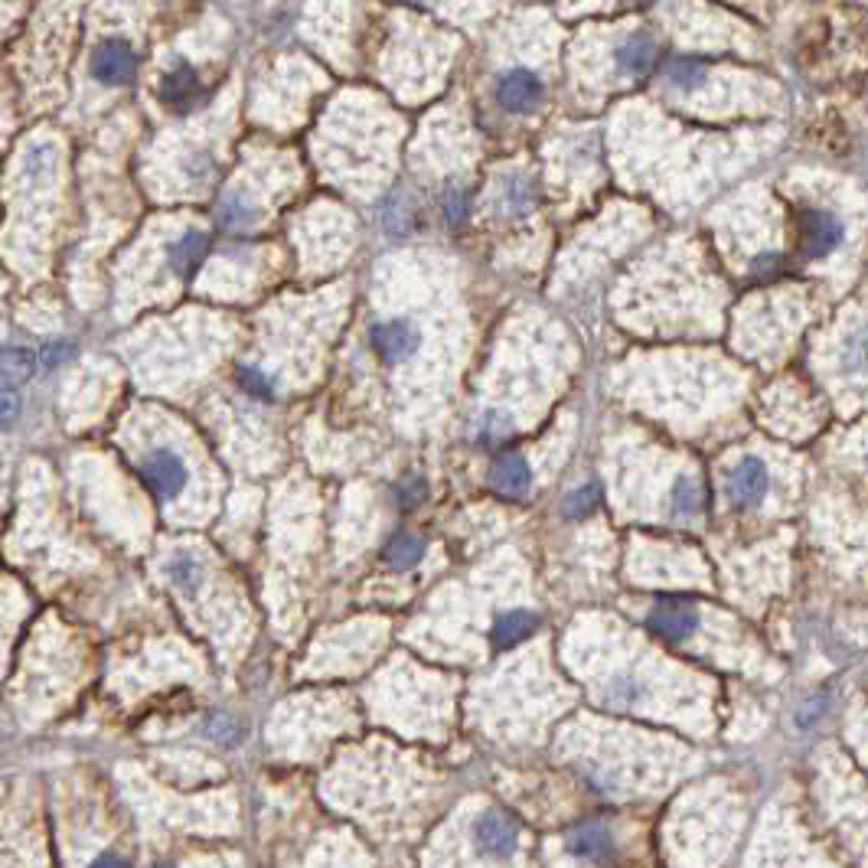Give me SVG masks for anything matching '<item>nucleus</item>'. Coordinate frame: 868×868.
<instances>
[{
    "instance_id": "obj_35",
    "label": "nucleus",
    "mask_w": 868,
    "mask_h": 868,
    "mask_svg": "<svg viewBox=\"0 0 868 868\" xmlns=\"http://www.w3.org/2000/svg\"><path fill=\"white\" fill-rule=\"evenodd\" d=\"M823 705H826V699H813L810 705H806V712H800V725H810L813 718H820V715H823Z\"/></svg>"
},
{
    "instance_id": "obj_16",
    "label": "nucleus",
    "mask_w": 868,
    "mask_h": 868,
    "mask_svg": "<svg viewBox=\"0 0 868 868\" xmlns=\"http://www.w3.org/2000/svg\"><path fill=\"white\" fill-rule=\"evenodd\" d=\"M705 82H709V69H705L702 62H696V59H673L666 66V85H669V89L682 92V95L699 92Z\"/></svg>"
},
{
    "instance_id": "obj_2",
    "label": "nucleus",
    "mask_w": 868,
    "mask_h": 868,
    "mask_svg": "<svg viewBox=\"0 0 868 868\" xmlns=\"http://www.w3.org/2000/svg\"><path fill=\"white\" fill-rule=\"evenodd\" d=\"M842 245V222L829 209L806 206L797 213V252L803 258H826Z\"/></svg>"
},
{
    "instance_id": "obj_34",
    "label": "nucleus",
    "mask_w": 868,
    "mask_h": 868,
    "mask_svg": "<svg viewBox=\"0 0 868 868\" xmlns=\"http://www.w3.org/2000/svg\"><path fill=\"white\" fill-rule=\"evenodd\" d=\"M89 868H128V862H124L121 855H115V852H105V855H98Z\"/></svg>"
},
{
    "instance_id": "obj_29",
    "label": "nucleus",
    "mask_w": 868,
    "mask_h": 868,
    "mask_svg": "<svg viewBox=\"0 0 868 868\" xmlns=\"http://www.w3.org/2000/svg\"><path fill=\"white\" fill-rule=\"evenodd\" d=\"M17 415H20V395H17V389L4 386L0 389V428L14 425Z\"/></svg>"
},
{
    "instance_id": "obj_4",
    "label": "nucleus",
    "mask_w": 868,
    "mask_h": 868,
    "mask_svg": "<svg viewBox=\"0 0 868 868\" xmlns=\"http://www.w3.org/2000/svg\"><path fill=\"white\" fill-rule=\"evenodd\" d=\"M647 624L669 643H682L696 634L699 607L686 598H660L647 614Z\"/></svg>"
},
{
    "instance_id": "obj_1",
    "label": "nucleus",
    "mask_w": 868,
    "mask_h": 868,
    "mask_svg": "<svg viewBox=\"0 0 868 868\" xmlns=\"http://www.w3.org/2000/svg\"><path fill=\"white\" fill-rule=\"evenodd\" d=\"M725 496L735 510H754V506L764 503V496L771 493V470L754 454L738 457L735 464L725 467Z\"/></svg>"
},
{
    "instance_id": "obj_27",
    "label": "nucleus",
    "mask_w": 868,
    "mask_h": 868,
    "mask_svg": "<svg viewBox=\"0 0 868 868\" xmlns=\"http://www.w3.org/2000/svg\"><path fill=\"white\" fill-rule=\"evenodd\" d=\"M49 167H53V154H49V147H30L27 154H23V173L33 180H40L49 173Z\"/></svg>"
},
{
    "instance_id": "obj_22",
    "label": "nucleus",
    "mask_w": 868,
    "mask_h": 868,
    "mask_svg": "<svg viewBox=\"0 0 868 868\" xmlns=\"http://www.w3.org/2000/svg\"><path fill=\"white\" fill-rule=\"evenodd\" d=\"M235 379H239V389H245L252 399H262L268 402L271 395H275V379L268 376V372L258 366V363H248V366H239V372H235Z\"/></svg>"
},
{
    "instance_id": "obj_14",
    "label": "nucleus",
    "mask_w": 868,
    "mask_h": 868,
    "mask_svg": "<svg viewBox=\"0 0 868 868\" xmlns=\"http://www.w3.org/2000/svg\"><path fill=\"white\" fill-rule=\"evenodd\" d=\"M216 222L226 232H248L258 222V206L245 193L229 190L216 206Z\"/></svg>"
},
{
    "instance_id": "obj_15",
    "label": "nucleus",
    "mask_w": 868,
    "mask_h": 868,
    "mask_svg": "<svg viewBox=\"0 0 868 868\" xmlns=\"http://www.w3.org/2000/svg\"><path fill=\"white\" fill-rule=\"evenodd\" d=\"M536 624H539V617L532 611H523V607L500 614L493 624V647H500V650L516 647V643H523L532 630H536Z\"/></svg>"
},
{
    "instance_id": "obj_11",
    "label": "nucleus",
    "mask_w": 868,
    "mask_h": 868,
    "mask_svg": "<svg viewBox=\"0 0 868 868\" xmlns=\"http://www.w3.org/2000/svg\"><path fill=\"white\" fill-rule=\"evenodd\" d=\"M656 62V43L647 33H630L627 40H620L614 49V66L624 72V76H647Z\"/></svg>"
},
{
    "instance_id": "obj_26",
    "label": "nucleus",
    "mask_w": 868,
    "mask_h": 868,
    "mask_svg": "<svg viewBox=\"0 0 868 868\" xmlns=\"http://www.w3.org/2000/svg\"><path fill=\"white\" fill-rule=\"evenodd\" d=\"M467 213H470V200H467V193L464 190H448L444 193V200H441V216L451 222V226H457V222H464L467 219Z\"/></svg>"
},
{
    "instance_id": "obj_30",
    "label": "nucleus",
    "mask_w": 868,
    "mask_h": 868,
    "mask_svg": "<svg viewBox=\"0 0 868 868\" xmlns=\"http://www.w3.org/2000/svg\"><path fill=\"white\" fill-rule=\"evenodd\" d=\"M69 356H72L69 343H53V346H46L40 356H36V363H40L43 369H56V366L66 363Z\"/></svg>"
},
{
    "instance_id": "obj_13",
    "label": "nucleus",
    "mask_w": 868,
    "mask_h": 868,
    "mask_svg": "<svg viewBox=\"0 0 868 868\" xmlns=\"http://www.w3.org/2000/svg\"><path fill=\"white\" fill-rule=\"evenodd\" d=\"M206 248H209V239H206L203 232H196V229L183 232L180 239L167 248V262H170V268H173V275H177V278H190L193 271L203 265Z\"/></svg>"
},
{
    "instance_id": "obj_24",
    "label": "nucleus",
    "mask_w": 868,
    "mask_h": 868,
    "mask_svg": "<svg viewBox=\"0 0 868 868\" xmlns=\"http://www.w3.org/2000/svg\"><path fill=\"white\" fill-rule=\"evenodd\" d=\"M842 369L868 372V327H859L846 337V346H842Z\"/></svg>"
},
{
    "instance_id": "obj_12",
    "label": "nucleus",
    "mask_w": 868,
    "mask_h": 868,
    "mask_svg": "<svg viewBox=\"0 0 868 868\" xmlns=\"http://www.w3.org/2000/svg\"><path fill=\"white\" fill-rule=\"evenodd\" d=\"M568 849H572L578 859L607 862L614 855V836L604 823H581L578 829L568 833Z\"/></svg>"
},
{
    "instance_id": "obj_18",
    "label": "nucleus",
    "mask_w": 868,
    "mask_h": 868,
    "mask_svg": "<svg viewBox=\"0 0 868 868\" xmlns=\"http://www.w3.org/2000/svg\"><path fill=\"white\" fill-rule=\"evenodd\" d=\"M705 510V496L702 487L692 477H679L673 493H669V513L676 519H696Z\"/></svg>"
},
{
    "instance_id": "obj_36",
    "label": "nucleus",
    "mask_w": 868,
    "mask_h": 868,
    "mask_svg": "<svg viewBox=\"0 0 868 868\" xmlns=\"http://www.w3.org/2000/svg\"><path fill=\"white\" fill-rule=\"evenodd\" d=\"M157 868H167V865H157Z\"/></svg>"
},
{
    "instance_id": "obj_33",
    "label": "nucleus",
    "mask_w": 868,
    "mask_h": 868,
    "mask_svg": "<svg viewBox=\"0 0 868 868\" xmlns=\"http://www.w3.org/2000/svg\"><path fill=\"white\" fill-rule=\"evenodd\" d=\"M421 490H425V487H421V480H408L405 487H402V493H399V500H402L405 506H412V503L421 500Z\"/></svg>"
},
{
    "instance_id": "obj_17",
    "label": "nucleus",
    "mask_w": 868,
    "mask_h": 868,
    "mask_svg": "<svg viewBox=\"0 0 868 868\" xmlns=\"http://www.w3.org/2000/svg\"><path fill=\"white\" fill-rule=\"evenodd\" d=\"M164 572L173 581V588L193 594L196 588H200V581H203V562L196 555H190V552H173L167 558Z\"/></svg>"
},
{
    "instance_id": "obj_28",
    "label": "nucleus",
    "mask_w": 868,
    "mask_h": 868,
    "mask_svg": "<svg viewBox=\"0 0 868 868\" xmlns=\"http://www.w3.org/2000/svg\"><path fill=\"white\" fill-rule=\"evenodd\" d=\"M183 170H186V177L200 183V180H209V177H213L216 164H213V157H209V154L196 151V154H190V157L183 160Z\"/></svg>"
},
{
    "instance_id": "obj_5",
    "label": "nucleus",
    "mask_w": 868,
    "mask_h": 868,
    "mask_svg": "<svg viewBox=\"0 0 868 868\" xmlns=\"http://www.w3.org/2000/svg\"><path fill=\"white\" fill-rule=\"evenodd\" d=\"M369 343L382 363H405L412 359L421 346V337L412 320L405 317H392V320H382L369 330Z\"/></svg>"
},
{
    "instance_id": "obj_9",
    "label": "nucleus",
    "mask_w": 868,
    "mask_h": 868,
    "mask_svg": "<svg viewBox=\"0 0 868 868\" xmlns=\"http://www.w3.org/2000/svg\"><path fill=\"white\" fill-rule=\"evenodd\" d=\"M203 95L200 72L190 62H177L164 79H160V102L173 111H186L196 105V98Z\"/></svg>"
},
{
    "instance_id": "obj_6",
    "label": "nucleus",
    "mask_w": 868,
    "mask_h": 868,
    "mask_svg": "<svg viewBox=\"0 0 868 868\" xmlns=\"http://www.w3.org/2000/svg\"><path fill=\"white\" fill-rule=\"evenodd\" d=\"M474 846L487 859H513L519 846V826L506 813L487 810L474 823Z\"/></svg>"
},
{
    "instance_id": "obj_25",
    "label": "nucleus",
    "mask_w": 868,
    "mask_h": 868,
    "mask_svg": "<svg viewBox=\"0 0 868 868\" xmlns=\"http://www.w3.org/2000/svg\"><path fill=\"white\" fill-rule=\"evenodd\" d=\"M598 503H601V493H598V487H594V483H588V487L568 493L565 513L572 516V519H581V516H588V513L598 510Z\"/></svg>"
},
{
    "instance_id": "obj_21",
    "label": "nucleus",
    "mask_w": 868,
    "mask_h": 868,
    "mask_svg": "<svg viewBox=\"0 0 868 868\" xmlns=\"http://www.w3.org/2000/svg\"><path fill=\"white\" fill-rule=\"evenodd\" d=\"M643 696H647V689H643V682L630 673L614 676L604 689V699L611 705H620V709H634L637 702H643Z\"/></svg>"
},
{
    "instance_id": "obj_32",
    "label": "nucleus",
    "mask_w": 868,
    "mask_h": 868,
    "mask_svg": "<svg viewBox=\"0 0 868 868\" xmlns=\"http://www.w3.org/2000/svg\"><path fill=\"white\" fill-rule=\"evenodd\" d=\"M213 738L216 741H222V744H232V731H235V725H232V718H216L213 722Z\"/></svg>"
},
{
    "instance_id": "obj_3",
    "label": "nucleus",
    "mask_w": 868,
    "mask_h": 868,
    "mask_svg": "<svg viewBox=\"0 0 868 868\" xmlns=\"http://www.w3.org/2000/svg\"><path fill=\"white\" fill-rule=\"evenodd\" d=\"M542 98H545V82L539 72H532L526 66L503 72V76L496 79V102H500L503 111H510V115H529V111H536L542 105Z\"/></svg>"
},
{
    "instance_id": "obj_20",
    "label": "nucleus",
    "mask_w": 868,
    "mask_h": 868,
    "mask_svg": "<svg viewBox=\"0 0 868 868\" xmlns=\"http://www.w3.org/2000/svg\"><path fill=\"white\" fill-rule=\"evenodd\" d=\"M500 213L503 216H526L532 206V186L526 177H506L500 183Z\"/></svg>"
},
{
    "instance_id": "obj_7",
    "label": "nucleus",
    "mask_w": 868,
    "mask_h": 868,
    "mask_svg": "<svg viewBox=\"0 0 868 868\" xmlns=\"http://www.w3.org/2000/svg\"><path fill=\"white\" fill-rule=\"evenodd\" d=\"M138 470L147 483V490L157 493L160 500H173V496H180L186 480H190V470H186V464L180 461V454H173V451H151L141 461Z\"/></svg>"
},
{
    "instance_id": "obj_8",
    "label": "nucleus",
    "mask_w": 868,
    "mask_h": 868,
    "mask_svg": "<svg viewBox=\"0 0 868 868\" xmlns=\"http://www.w3.org/2000/svg\"><path fill=\"white\" fill-rule=\"evenodd\" d=\"M134 72H138V53L128 40H102L92 49V76L102 85H124Z\"/></svg>"
},
{
    "instance_id": "obj_19",
    "label": "nucleus",
    "mask_w": 868,
    "mask_h": 868,
    "mask_svg": "<svg viewBox=\"0 0 868 868\" xmlns=\"http://www.w3.org/2000/svg\"><path fill=\"white\" fill-rule=\"evenodd\" d=\"M421 555H425V542H421L418 536H412V532H399L389 545H386V565L389 568H399V572H405V568H412L421 562Z\"/></svg>"
},
{
    "instance_id": "obj_31",
    "label": "nucleus",
    "mask_w": 868,
    "mask_h": 868,
    "mask_svg": "<svg viewBox=\"0 0 868 868\" xmlns=\"http://www.w3.org/2000/svg\"><path fill=\"white\" fill-rule=\"evenodd\" d=\"M780 271H784V258L774 255V252L758 255V262H754V275L758 278H774V275H780Z\"/></svg>"
},
{
    "instance_id": "obj_23",
    "label": "nucleus",
    "mask_w": 868,
    "mask_h": 868,
    "mask_svg": "<svg viewBox=\"0 0 868 868\" xmlns=\"http://www.w3.org/2000/svg\"><path fill=\"white\" fill-rule=\"evenodd\" d=\"M33 369H36V356L27 353V350H4V353H0V376H4L10 386L30 379Z\"/></svg>"
},
{
    "instance_id": "obj_10",
    "label": "nucleus",
    "mask_w": 868,
    "mask_h": 868,
    "mask_svg": "<svg viewBox=\"0 0 868 868\" xmlns=\"http://www.w3.org/2000/svg\"><path fill=\"white\" fill-rule=\"evenodd\" d=\"M490 487L503 496H526L532 487V467L526 457L519 454H503L496 457V464L490 467Z\"/></svg>"
}]
</instances>
